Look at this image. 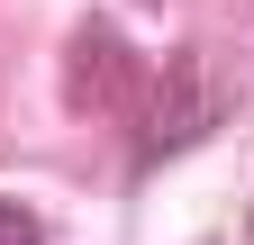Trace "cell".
<instances>
[{
	"instance_id": "cell-1",
	"label": "cell",
	"mask_w": 254,
	"mask_h": 245,
	"mask_svg": "<svg viewBox=\"0 0 254 245\" xmlns=\"http://www.w3.org/2000/svg\"><path fill=\"white\" fill-rule=\"evenodd\" d=\"M0 245H37V218H27V209H9V200H0Z\"/></svg>"
}]
</instances>
